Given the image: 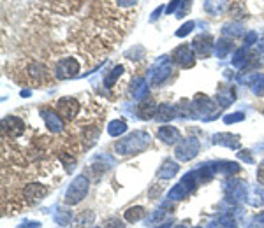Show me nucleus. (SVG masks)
Instances as JSON below:
<instances>
[{"label": "nucleus", "mask_w": 264, "mask_h": 228, "mask_svg": "<svg viewBox=\"0 0 264 228\" xmlns=\"http://www.w3.org/2000/svg\"><path fill=\"white\" fill-rule=\"evenodd\" d=\"M57 113L60 114L62 119L72 121L79 113V102L76 100V98H70V96L60 98V100L57 102Z\"/></svg>", "instance_id": "1"}, {"label": "nucleus", "mask_w": 264, "mask_h": 228, "mask_svg": "<svg viewBox=\"0 0 264 228\" xmlns=\"http://www.w3.org/2000/svg\"><path fill=\"white\" fill-rule=\"evenodd\" d=\"M79 72V61L76 58H62L55 67L57 79H70Z\"/></svg>", "instance_id": "2"}, {"label": "nucleus", "mask_w": 264, "mask_h": 228, "mask_svg": "<svg viewBox=\"0 0 264 228\" xmlns=\"http://www.w3.org/2000/svg\"><path fill=\"white\" fill-rule=\"evenodd\" d=\"M194 55H196V53H194V49L190 48V46L181 44V46H178V48L173 51V60H175V63L183 67V69H189V67H192L194 63H196Z\"/></svg>", "instance_id": "3"}, {"label": "nucleus", "mask_w": 264, "mask_h": 228, "mask_svg": "<svg viewBox=\"0 0 264 228\" xmlns=\"http://www.w3.org/2000/svg\"><path fill=\"white\" fill-rule=\"evenodd\" d=\"M192 49L199 58H208L211 55V49H213V37L210 34L198 35L192 42Z\"/></svg>", "instance_id": "4"}, {"label": "nucleus", "mask_w": 264, "mask_h": 228, "mask_svg": "<svg viewBox=\"0 0 264 228\" xmlns=\"http://www.w3.org/2000/svg\"><path fill=\"white\" fill-rule=\"evenodd\" d=\"M87 191H88V181H87V177L81 175V177H78V179L72 183V186L69 188L66 202L67 204H76V202H79L85 195H87Z\"/></svg>", "instance_id": "5"}, {"label": "nucleus", "mask_w": 264, "mask_h": 228, "mask_svg": "<svg viewBox=\"0 0 264 228\" xmlns=\"http://www.w3.org/2000/svg\"><path fill=\"white\" fill-rule=\"evenodd\" d=\"M2 127H4V132H7L9 137H20L25 130V123L16 116H7L2 119Z\"/></svg>", "instance_id": "6"}, {"label": "nucleus", "mask_w": 264, "mask_h": 228, "mask_svg": "<svg viewBox=\"0 0 264 228\" xmlns=\"http://www.w3.org/2000/svg\"><path fill=\"white\" fill-rule=\"evenodd\" d=\"M26 72H28V76H30L32 79H35V83L41 84L48 79L49 70L46 69L43 63H37V61H35V63H30V65H28V70H26Z\"/></svg>", "instance_id": "7"}, {"label": "nucleus", "mask_w": 264, "mask_h": 228, "mask_svg": "<svg viewBox=\"0 0 264 228\" xmlns=\"http://www.w3.org/2000/svg\"><path fill=\"white\" fill-rule=\"evenodd\" d=\"M227 0H204V11L210 16H219L224 13Z\"/></svg>", "instance_id": "8"}, {"label": "nucleus", "mask_w": 264, "mask_h": 228, "mask_svg": "<svg viewBox=\"0 0 264 228\" xmlns=\"http://www.w3.org/2000/svg\"><path fill=\"white\" fill-rule=\"evenodd\" d=\"M155 111H157V105H155V102L150 100V98H146V100H143L139 104L137 114H139L141 119H152V118H154Z\"/></svg>", "instance_id": "9"}, {"label": "nucleus", "mask_w": 264, "mask_h": 228, "mask_svg": "<svg viewBox=\"0 0 264 228\" xmlns=\"http://www.w3.org/2000/svg\"><path fill=\"white\" fill-rule=\"evenodd\" d=\"M43 116H44V119H46V123H48V127L51 128L53 132L62 130L64 123H62V118L58 113L55 114V113H51V111H43Z\"/></svg>", "instance_id": "10"}, {"label": "nucleus", "mask_w": 264, "mask_h": 228, "mask_svg": "<svg viewBox=\"0 0 264 228\" xmlns=\"http://www.w3.org/2000/svg\"><path fill=\"white\" fill-rule=\"evenodd\" d=\"M23 193H25L26 198H35V200H41V198L48 193V188H44V186H41V184H28Z\"/></svg>", "instance_id": "11"}, {"label": "nucleus", "mask_w": 264, "mask_h": 228, "mask_svg": "<svg viewBox=\"0 0 264 228\" xmlns=\"http://www.w3.org/2000/svg\"><path fill=\"white\" fill-rule=\"evenodd\" d=\"M243 30H245V26H243L242 23H238V21L225 23V25L222 26V34H224L225 37H229V35H233V37H238V35L243 34Z\"/></svg>", "instance_id": "12"}, {"label": "nucleus", "mask_w": 264, "mask_h": 228, "mask_svg": "<svg viewBox=\"0 0 264 228\" xmlns=\"http://www.w3.org/2000/svg\"><path fill=\"white\" fill-rule=\"evenodd\" d=\"M158 137L166 140L167 144H173L178 140V130H175L173 127H164L158 130Z\"/></svg>", "instance_id": "13"}, {"label": "nucleus", "mask_w": 264, "mask_h": 228, "mask_svg": "<svg viewBox=\"0 0 264 228\" xmlns=\"http://www.w3.org/2000/svg\"><path fill=\"white\" fill-rule=\"evenodd\" d=\"M215 46H217V55H219V57H225V55L234 48V42H233V39L224 37V39H220Z\"/></svg>", "instance_id": "14"}, {"label": "nucleus", "mask_w": 264, "mask_h": 228, "mask_svg": "<svg viewBox=\"0 0 264 228\" xmlns=\"http://www.w3.org/2000/svg\"><path fill=\"white\" fill-rule=\"evenodd\" d=\"M143 216H145V209H143V207H134V209H129L127 212H125V218H127L131 223L141 219Z\"/></svg>", "instance_id": "15"}, {"label": "nucleus", "mask_w": 264, "mask_h": 228, "mask_svg": "<svg viewBox=\"0 0 264 228\" xmlns=\"http://www.w3.org/2000/svg\"><path fill=\"white\" fill-rule=\"evenodd\" d=\"M190 7H192V0H181V4H180V7L176 9L175 16L176 18H185L187 16V13L190 11Z\"/></svg>", "instance_id": "16"}, {"label": "nucleus", "mask_w": 264, "mask_h": 228, "mask_svg": "<svg viewBox=\"0 0 264 228\" xmlns=\"http://www.w3.org/2000/svg\"><path fill=\"white\" fill-rule=\"evenodd\" d=\"M196 28V23L194 21H187V23H183V25L176 30V37H185V35H189L190 32Z\"/></svg>", "instance_id": "17"}, {"label": "nucleus", "mask_w": 264, "mask_h": 228, "mask_svg": "<svg viewBox=\"0 0 264 228\" xmlns=\"http://www.w3.org/2000/svg\"><path fill=\"white\" fill-rule=\"evenodd\" d=\"M125 130V123H120V121H113L110 125V133L111 135H116V133H122Z\"/></svg>", "instance_id": "18"}, {"label": "nucleus", "mask_w": 264, "mask_h": 228, "mask_svg": "<svg viewBox=\"0 0 264 228\" xmlns=\"http://www.w3.org/2000/svg\"><path fill=\"white\" fill-rule=\"evenodd\" d=\"M122 72H123V67H114V69L111 70L110 77L106 79V83H108V84H113V83H114V79L118 77V76L122 74Z\"/></svg>", "instance_id": "19"}, {"label": "nucleus", "mask_w": 264, "mask_h": 228, "mask_svg": "<svg viewBox=\"0 0 264 228\" xmlns=\"http://www.w3.org/2000/svg\"><path fill=\"white\" fill-rule=\"evenodd\" d=\"M180 4H181V0H171V4H169V7L166 9V13L167 14H175L176 9L180 7Z\"/></svg>", "instance_id": "20"}, {"label": "nucleus", "mask_w": 264, "mask_h": 228, "mask_svg": "<svg viewBox=\"0 0 264 228\" xmlns=\"http://www.w3.org/2000/svg\"><path fill=\"white\" fill-rule=\"evenodd\" d=\"M116 2H118L120 7H123V9H131V7H134V5H136L137 0H116Z\"/></svg>", "instance_id": "21"}, {"label": "nucleus", "mask_w": 264, "mask_h": 228, "mask_svg": "<svg viewBox=\"0 0 264 228\" xmlns=\"http://www.w3.org/2000/svg\"><path fill=\"white\" fill-rule=\"evenodd\" d=\"M164 13V5H158L157 9H155L154 13H152V16H150V21H157L158 18H160V14Z\"/></svg>", "instance_id": "22"}, {"label": "nucleus", "mask_w": 264, "mask_h": 228, "mask_svg": "<svg viewBox=\"0 0 264 228\" xmlns=\"http://www.w3.org/2000/svg\"><path fill=\"white\" fill-rule=\"evenodd\" d=\"M255 40H257V34H255V32H248V35L245 37V46H250Z\"/></svg>", "instance_id": "23"}, {"label": "nucleus", "mask_w": 264, "mask_h": 228, "mask_svg": "<svg viewBox=\"0 0 264 228\" xmlns=\"http://www.w3.org/2000/svg\"><path fill=\"white\" fill-rule=\"evenodd\" d=\"M257 179H259L261 183H264V162L261 163L259 171H257Z\"/></svg>", "instance_id": "24"}, {"label": "nucleus", "mask_w": 264, "mask_h": 228, "mask_svg": "<svg viewBox=\"0 0 264 228\" xmlns=\"http://www.w3.org/2000/svg\"><path fill=\"white\" fill-rule=\"evenodd\" d=\"M261 48L264 49V40H261V42H259V49H261Z\"/></svg>", "instance_id": "25"}, {"label": "nucleus", "mask_w": 264, "mask_h": 228, "mask_svg": "<svg viewBox=\"0 0 264 228\" xmlns=\"http://www.w3.org/2000/svg\"><path fill=\"white\" fill-rule=\"evenodd\" d=\"M263 114H264V111H263Z\"/></svg>", "instance_id": "26"}]
</instances>
